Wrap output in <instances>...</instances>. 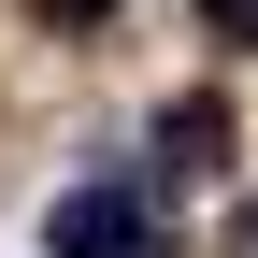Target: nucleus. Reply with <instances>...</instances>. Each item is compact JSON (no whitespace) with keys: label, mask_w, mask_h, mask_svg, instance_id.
I'll return each mask as SVG.
<instances>
[{"label":"nucleus","mask_w":258,"mask_h":258,"mask_svg":"<svg viewBox=\"0 0 258 258\" xmlns=\"http://www.w3.org/2000/svg\"><path fill=\"white\" fill-rule=\"evenodd\" d=\"M115 15V0H43V29H101Z\"/></svg>","instance_id":"obj_4"},{"label":"nucleus","mask_w":258,"mask_h":258,"mask_svg":"<svg viewBox=\"0 0 258 258\" xmlns=\"http://www.w3.org/2000/svg\"><path fill=\"white\" fill-rule=\"evenodd\" d=\"M230 258H258V201H244V215H230Z\"/></svg>","instance_id":"obj_5"},{"label":"nucleus","mask_w":258,"mask_h":258,"mask_svg":"<svg viewBox=\"0 0 258 258\" xmlns=\"http://www.w3.org/2000/svg\"><path fill=\"white\" fill-rule=\"evenodd\" d=\"M201 15V43H258V0H186Z\"/></svg>","instance_id":"obj_3"},{"label":"nucleus","mask_w":258,"mask_h":258,"mask_svg":"<svg viewBox=\"0 0 258 258\" xmlns=\"http://www.w3.org/2000/svg\"><path fill=\"white\" fill-rule=\"evenodd\" d=\"M43 244L57 258H172V230H158V201L129 172H101V186H72V201L43 215Z\"/></svg>","instance_id":"obj_1"},{"label":"nucleus","mask_w":258,"mask_h":258,"mask_svg":"<svg viewBox=\"0 0 258 258\" xmlns=\"http://www.w3.org/2000/svg\"><path fill=\"white\" fill-rule=\"evenodd\" d=\"M158 158H172V172H215V158H230V115L215 101H172L158 115Z\"/></svg>","instance_id":"obj_2"}]
</instances>
